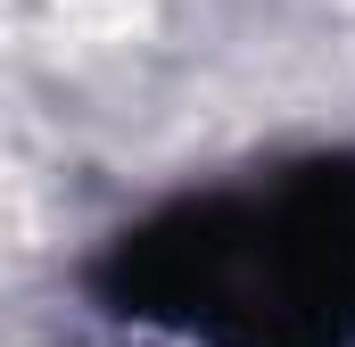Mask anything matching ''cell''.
Returning <instances> with one entry per match:
<instances>
[{
    "label": "cell",
    "mask_w": 355,
    "mask_h": 347,
    "mask_svg": "<svg viewBox=\"0 0 355 347\" xmlns=\"http://www.w3.org/2000/svg\"><path fill=\"white\" fill-rule=\"evenodd\" d=\"M99 298L198 347H355V158H314L124 232Z\"/></svg>",
    "instance_id": "1"
}]
</instances>
